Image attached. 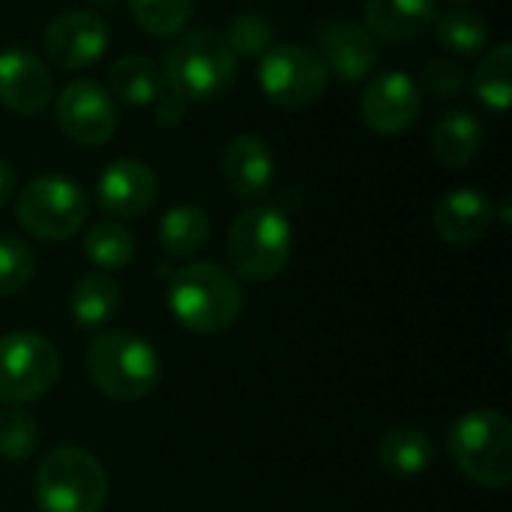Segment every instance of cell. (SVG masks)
I'll use <instances>...</instances> for the list:
<instances>
[{"mask_svg":"<svg viewBox=\"0 0 512 512\" xmlns=\"http://www.w3.org/2000/svg\"><path fill=\"white\" fill-rule=\"evenodd\" d=\"M168 309L186 330L213 336L240 318L243 288L231 270L213 261H195L168 279Z\"/></svg>","mask_w":512,"mask_h":512,"instance_id":"cell-1","label":"cell"},{"mask_svg":"<svg viewBox=\"0 0 512 512\" xmlns=\"http://www.w3.org/2000/svg\"><path fill=\"white\" fill-rule=\"evenodd\" d=\"M162 75L180 102H213L231 90L237 57L222 33L192 30L168 48Z\"/></svg>","mask_w":512,"mask_h":512,"instance_id":"cell-2","label":"cell"},{"mask_svg":"<svg viewBox=\"0 0 512 512\" xmlns=\"http://www.w3.org/2000/svg\"><path fill=\"white\" fill-rule=\"evenodd\" d=\"M453 465L486 489H507L512 483V423L495 408L462 414L447 438Z\"/></svg>","mask_w":512,"mask_h":512,"instance_id":"cell-3","label":"cell"},{"mask_svg":"<svg viewBox=\"0 0 512 512\" xmlns=\"http://www.w3.org/2000/svg\"><path fill=\"white\" fill-rule=\"evenodd\" d=\"M87 375L108 399L138 402L159 384V354L135 333L105 330L87 348Z\"/></svg>","mask_w":512,"mask_h":512,"instance_id":"cell-4","label":"cell"},{"mask_svg":"<svg viewBox=\"0 0 512 512\" xmlns=\"http://www.w3.org/2000/svg\"><path fill=\"white\" fill-rule=\"evenodd\" d=\"M36 507L42 512H102L108 504V474L81 447H54L36 468Z\"/></svg>","mask_w":512,"mask_h":512,"instance_id":"cell-5","label":"cell"},{"mask_svg":"<svg viewBox=\"0 0 512 512\" xmlns=\"http://www.w3.org/2000/svg\"><path fill=\"white\" fill-rule=\"evenodd\" d=\"M294 231L282 210L249 207L228 231V264L231 273L246 282L276 279L291 258Z\"/></svg>","mask_w":512,"mask_h":512,"instance_id":"cell-6","label":"cell"},{"mask_svg":"<svg viewBox=\"0 0 512 512\" xmlns=\"http://www.w3.org/2000/svg\"><path fill=\"white\" fill-rule=\"evenodd\" d=\"M15 210L27 234L54 243L69 240L72 234L81 231L90 201L75 180L60 174H42L21 189Z\"/></svg>","mask_w":512,"mask_h":512,"instance_id":"cell-7","label":"cell"},{"mask_svg":"<svg viewBox=\"0 0 512 512\" xmlns=\"http://www.w3.org/2000/svg\"><path fill=\"white\" fill-rule=\"evenodd\" d=\"M60 378L54 342L33 330L0 336V402L27 405L42 399Z\"/></svg>","mask_w":512,"mask_h":512,"instance_id":"cell-8","label":"cell"},{"mask_svg":"<svg viewBox=\"0 0 512 512\" xmlns=\"http://www.w3.org/2000/svg\"><path fill=\"white\" fill-rule=\"evenodd\" d=\"M327 69L312 48L273 45L261 54L258 81L270 102L282 108H306L327 90Z\"/></svg>","mask_w":512,"mask_h":512,"instance_id":"cell-9","label":"cell"},{"mask_svg":"<svg viewBox=\"0 0 512 512\" xmlns=\"http://www.w3.org/2000/svg\"><path fill=\"white\" fill-rule=\"evenodd\" d=\"M57 123L72 141L84 147H99L111 141L117 129L114 96L96 81H72L57 96Z\"/></svg>","mask_w":512,"mask_h":512,"instance_id":"cell-10","label":"cell"},{"mask_svg":"<svg viewBox=\"0 0 512 512\" xmlns=\"http://www.w3.org/2000/svg\"><path fill=\"white\" fill-rule=\"evenodd\" d=\"M108 36H111L108 24L96 12L69 9L48 21L42 33V45L54 66L66 72H78V69L93 66L105 54Z\"/></svg>","mask_w":512,"mask_h":512,"instance_id":"cell-11","label":"cell"},{"mask_svg":"<svg viewBox=\"0 0 512 512\" xmlns=\"http://www.w3.org/2000/svg\"><path fill=\"white\" fill-rule=\"evenodd\" d=\"M423 111V93L408 72H381L360 96V117L378 135H399L417 123Z\"/></svg>","mask_w":512,"mask_h":512,"instance_id":"cell-12","label":"cell"},{"mask_svg":"<svg viewBox=\"0 0 512 512\" xmlns=\"http://www.w3.org/2000/svg\"><path fill=\"white\" fill-rule=\"evenodd\" d=\"M318 57L327 72L342 81H363L378 66V45L375 36L351 21V18H330L318 27Z\"/></svg>","mask_w":512,"mask_h":512,"instance_id":"cell-13","label":"cell"},{"mask_svg":"<svg viewBox=\"0 0 512 512\" xmlns=\"http://www.w3.org/2000/svg\"><path fill=\"white\" fill-rule=\"evenodd\" d=\"M54 96L51 72L24 48L0 51V105L12 114L33 117L48 108Z\"/></svg>","mask_w":512,"mask_h":512,"instance_id":"cell-14","label":"cell"},{"mask_svg":"<svg viewBox=\"0 0 512 512\" xmlns=\"http://www.w3.org/2000/svg\"><path fill=\"white\" fill-rule=\"evenodd\" d=\"M96 201L117 219H138L156 201V174L141 159H114L99 174Z\"/></svg>","mask_w":512,"mask_h":512,"instance_id":"cell-15","label":"cell"},{"mask_svg":"<svg viewBox=\"0 0 512 512\" xmlns=\"http://www.w3.org/2000/svg\"><path fill=\"white\" fill-rule=\"evenodd\" d=\"M495 222V207L492 201L471 186H459L447 192L432 213V225L441 240L450 246H468L477 243Z\"/></svg>","mask_w":512,"mask_h":512,"instance_id":"cell-16","label":"cell"},{"mask_svg":"<svg viewBox=\"0 0 512 512\" xmlns=\"http://www.w3.org/2000/svg\"><path fill=\"white\" fill-rule=\"evenodd\" d=\"M222 177L225 186L237 198H261L270 192L276 177V159L264 138L237 135L222 153Z\"/></svg>","mask_w":512,"mask_h":512,"instance_id":"cell-17","label":"cell"},{"mask_svg":"<svg viewBox=\"0 0 512 512\" xmlns=\"http://www.w3.org/2000/svg\"><path fill=\"white\" fill-rule=\"evenodd\" d=\"M366 30L387 42H411L438 18V0H366Z\"/></svg>","mask_w":512,"mask_h":512,"instance_id":"cell-18","label":"cell"},{"mask_svg":"<svg viewBox=\"0 0 512 512\" xmlns=\"http://www.w3.org/2000/svg\"><path fill=\"white\" fill-rule=\"evenodd\" d=\"M165 75L162 69L144 57V54H126L111 63L108 69V93H114L120 102L144 108L156 105L165 96Z\"/></svg>","mask_w":512,"mask_h":512,"instance_id":"cell-19","label":"cell"},{"mask_svg":"<svg viewBox=\"0 0 512 512\" xmlns=\"http://www.w3.org/2000/svg\"><path fill=\"white\" fill-rule=\"evenodd\" d=\"M480 144H483V126L465 108H453L441 114V120L432 126V153L447 168H465L480 153Z\"/></svg>","mask_w":512,"mask_h":512,"instance_id":"cell-20","label":"cell"},{"mask_svg":"<svg viewBox=\"0 0 512 512\" xmlns=\"http://www.w3.org/2000/svg\"><path fill=\"white\" fill-rule=\"evenodd\" d=\"M120 300H123V291L117 279H111L108 273H90L75 282L72 297H69V312L78 327L90 330V327H102L105 321H111L120 309Z\"/></svg>","mask_w":512,"mask_h":512,"instance_id":"cell-21","label":"cell"},{"mask_svg":"<svg viewBox=\"0 0 512 512\" xmlns=\"http://www.w3.org/2000/svg\"><path fill=\"white\" fill-rule=\"evenodd\" d=\"M435 459V444L423 429L402 426L381 438L378 444V462L384 471L396 477H417L423 474Z\"/></svg>","mask_w":512,"mask_h":512,"instance_id":"cell-22","label":"cell"},{"mask_svg":"<svg viewBox=\"0 0 512 512\" xmlns=\"http://www.w3.org/2000/svg\"><path fill=\"white\" fill-rule=\"evenodd\" d=\"M210 240V219L201 207H171L159 222V243L171 258L195 255Z\"/></svg>","mask_w":512,"mask_h":512,"instance_id":"cell-23","label":"cell"},{"mask_svg":"<svg viewBox=\"0 0 512 512\" xmlns=\"http://www.w3.org/2000/svg\"><path fill=\"white\" fill-rule=\"evenodd\" d=\"M474 96L480 99V105H486L489 111L504 114L510 108L512 99V45L501 42L495 45L474 69L471 78Z\"/></svg>","mask_w":512,"mask_h":512,"instance_id":"cell-24","label":"cell"},{"mask_svg":"<svg viewBox=\"0 0 512 512\" xmlns=\"http://www.w3.org/2000/svg\"><path fill=\"white\" fill-rule=\"evenodd\" d=\"M435 39L450 51V54H480L489 45V24L483 21V15L471 12V9H453L435 18Z\"/></svg>","mask_w":512,"mask_h":512,"instance_id":"cell-25","label":"cell"},{"mask_svg":"<svg viewBox=\"0 0 512 512\" xmlns=\"http://www.w3.org/2000/svg\"><path fill=\"white\" fill-rule=\"evenodd\" d=\"M84 255L102 273L120 270L135 255V237L120 222H99V225L87 228V234H84Z\"/></svg>","mask_w":512,"mask_h":512,"instance_id":"cell-26","label":"cell"},{"mask_svg":"<svg viewBox=\"0 0 512 512\" xmlns=\"http://www.w3.org/2000/svg\"><path fill=\"white\" fill-rule=\"evenodd\" d=\"M129 9L141 30L168 39L189 24L195 0H129Z\"/></svg>","mask_w":512,"mask_h":512,"instance_id":"cell-27","label":"cell"},{"mask_svg":"<svg viewBox=\"0 0 512 512\" xmlns=\"http://www.w3.org/2000/svg\"><path fill=\"white\" fill-rule=\"evenodd\" d=\"M273 36H276V27L261 12L234 15L228 30L222 33L234 57H261L267 48H273Z\"/></svg>","mask_w":512,"mask_h":512,"instance_id":"cell-28","label":"cell"},{"mask_svg":"<svg viewBox=\"0 0 512 512\" xmlns=\"http://www.w3.org/2000/svg\"><path fill=\"white\" fill-rule=\"evenodd\" d=\"M36 273L33 249L18 237H0V297L18 294Z\"/></svg>","mask_w":512,"mask_h":512,"instance_id":"cell-29","label":"cell"},{"mask_svg":"<svg viewBox=\"0 0 512 512\" xmlns=\"http://www.w3.org/2000/svg\"><path fill=\"white\" fill-rule=\"evenodd\" d=\"M39 444V423L27 411H3L0 414V459L21 462Z\"/></svg>","mask_w":512,"mask_h":512,"instance_id":"cell-30","label":"cell"},{"mask_svg":"<svg viewBox=\"0 0 512 512\" xmlns=\"http://www.w3.org/2000/svg\"><path fill=\"white\" fill-rule=\"evenodd\" d=\"M468 84V75L453 60H432L423 69V90L435 99H456Z\"/></svg>","mask_w":512,"mask_h":512,"instance_id":"cell-31","label":"cell"},{"mask_svg":"<svg viewBox=\"0 0 512 512\" xmlns=\"http://www.w3.org/2000/svg\"><path fill=\"white\" fill-rule=\"evenodd\" d=\"M12 192H15V174L6 162H0V207L9 204Z\"/></svg>","mask_w":512,"mask_h":512,"instance_id":"cell-32","label":"cell"},{"mask_svg":"<svg viewBox=\"0 0 512 512\" xmlns=\"http://www.w3.org/2000/svg\"><path fill=\"white\" fill-rule=\"evenodd\" d=\"M447 3H471V0H447Z\"/></svg>","mask_w":512,"mask_h":512,"instance_id":"cell-33","label":"cell"},{"mask_svg":"<svg viewBox=\"0 0 512 512\" xmlns=\"http://www.w3.org/2000/svg\"><path fill=\"white\" fill-rule=\"evenodd\" d=\"M90 3H108V0H90Z\"/></svg>","mask_w":512,"mask_h":512,"instance_id":"cell-34","label":"cell"}]
</instances>
